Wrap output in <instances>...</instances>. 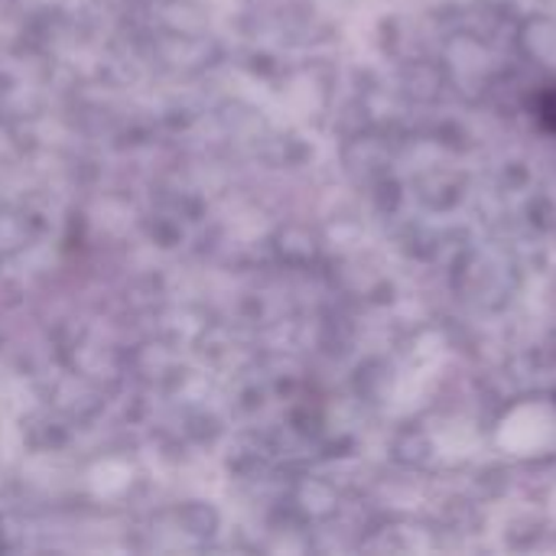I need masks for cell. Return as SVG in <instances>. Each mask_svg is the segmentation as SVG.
Here are the masks:
<instances>
[{
    "label": "cell",
    "mask_w": 556,
    "mask_h": 556,
    "mask_svg": "<svg viewBox=\"0 0 556 556\" xmlns=\"http://www.w3.org/2000/svg\"><path fill=\"white\" fill-rule=\"evenodd\" d=\"M538 117L544 121V127L556 130V91H544L538 101Z\"/></svg>",
    "instance_id": "obj_1"
}]
</instances>
